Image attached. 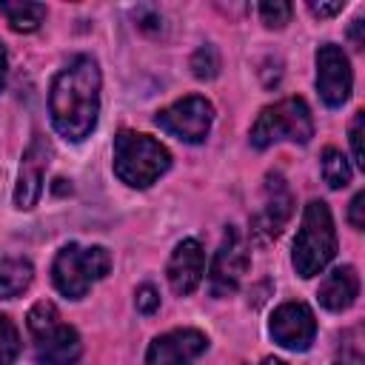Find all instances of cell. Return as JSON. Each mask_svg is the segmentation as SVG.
I'll use <instances>...</instances> for the list:
<instances>
[{
	"mask_svg": "<svg viewBox=\"0 0 365 365\" xmlns=\"http://www.w3.org/2000/svg\"><path fill=\"white\" fill-rule=\"evenodd\" d=\"M6 74H9V57H6V48H3V43H0V91H3V86H6Z\"/></svg>",
	"mask_w": 365,
	"mask_h": 365,
	"instance_id": "4316f807",
	"label": "cell"
},
{
	"mask_svg": "<svg viewBox=\"0 0 365 365\" xmlns=\"http://www.w3.org/2000/svg\"><path fill=\"white\" fill-rule=\"evenodd\" d=\"M208 351V336L197 328H174L151 339L145 351V365H191Z\"/></svg>",
	"mask_w": 365,
	"mask_h": 365,
	"instance_id": "4fadbf2b",
	"label": "cell"
},
{
	"mask_svg": "<svg viewBox=\"0 0 365 365\" xmlns=\"http://www.w3.org/2000/svg\"><path fill=\"white\" fill-rule=\"evenodd\" d=\"M362 123H365V111H356L354 120H351V128H348V140H351V154H354V163L359 168H365V151H362Z\"/></svg>",
	"mask_w": 365,
	"mask_h": 365,
	"instance_id": "603a6c76",
	"label": "cell"
},
{
	"mask_svg": "<svg viewBox=\"0 0 365 365\" xmlns=\"http://www.w3.org/2000/svg\"><path fill=\"white\" fill-rule=\"evenodd\" d=\"M359 297V274L354 265H339V268H331L319 288H317V299L325 311H348Z\"/></svg>",
	"mask_w": 365,
	"mask_h": 365,
	"instance_id": "9a60e30c",
	"label": "cell"
},
{
	"mask_svg": "<svg viewBox=\"0 0 365 365\" xmlns=\"http://www.w3.org/2000/svg\"><path fill=\"white\" fill-rule=\"evenodd\" d=\"M257 11H259V20L265 23V29H282L285 23H291L294 6L285 0H265L257 6Z\"/></svg>",
	"mask_w": 365,
	"mask_h": 365,
	"instance_id": "44dd1931",
	"label": "cell"
},
{
	"mask_svg": "<svg viewBox=\"0 0 365 365\" xmlns=\"http://www.w3.org/2000/svg\"><path fill=\"white\" fill-rule=\"evenodd\" d=\"M336 257V228L331 208L322 200H311L302 208L299 231L294 237L291 262L302 279H311L328 268V262Z\"/></svg>",
	"mask_w": 365,
	"mask_h": 365,
	"instance_id": "7a4b0ae2",
	"label": "cell"
},
{
	"mask_svg": "<svg viewBox=\"0 0 365 365\" xmlns=\"http://www.w3.org/2000/svg\"><path fill=\"white\" fill-rule=\"evenodd\" d=\"M202 274H205V251H202L200 240H194V237L180 240L165 265V279H168L171 291L180 297L194 294L197 285L202 282Z\"/></svg>",
	"mask_w": 365,
	"mask_h": 365,
	"instance_id": "5bb4252c",
	"label": "cell"
},
{
	"mask_svg": "<svg viewBox=\"0 0 365 365\" xmlns=\"http://www.w3.org/2000/svg\"><path fill=\"white\" fill-rule=\"evenodd\" d=\"M20 356V331L11 317L0 314V365H14Z\"/></svg>",
	"mask_w": 365,
	"mask_h": 365,
	"instance_id": "ffe728a7",
	"label": "cell"
},
{
	"mask_svg": "<svg viewBox=\"0 0 365 365\" xmlns=\"http://www.w3.org/2000/svg\"><path fill=\"white\" fill-rule=\"evenodd\" d=\"M34 279V265L26 257H6L0 259V299L20 297Z\"/></svg>",
	"mask_w": 365,
	"mask_h": 365,
	"instance_id": "2e32d148",
	"label": "cell"
},
{
	"mask_svg": "<svg viewBox=\"0 0 365 365\" xmlns=\"http://www.w3.org/2000/svg\"><path fill=\"white\" fill-rule=\"evenodd\" d=\"M362 211H365V191H356L354 200H351V208H348V222H351L356 231L365 228V217H362Z\"/></svg>",
	"mask_w": 365,
	"mask_h": 365,
	"instance_id": "d4e9b609",
	"label": "cell"
},
{
	"mask_svg": "<svg viewBox=\"0 0 365 365\" xmlns=\"http://www.w3.org/2000/svg\"><path fill=\"white\" fill-rule=\"evenodd\" d=\"M248 271V245L242 242L240 231L234 225L225 228L222 240H220V248L214 251V259H211V271H208V291L222 299V297H231L242 277Z\"/></svg>",
	"mask_w": 365,
	"mask_h": 365,
	"instance_id": "9c48e42d",
	"label": "cell"
},
{
	"mask_svg": "<svg viewBox=\"0 0 365 365\" xmlns=\"http://www.w3.org/2000/svg\"><path fill=\"white\" fill-rule=\"evenodd\" d=\"M51 163V145L43 134H34L31 143L23 151L20 171H17V185H14V208L31 211L43 194V177Z\"/></svg>",
	"mask_w": 365,
	"mask_h": 365,
	"instance_id": "7c38bea8",
	"label": "cell"
},
{
	"mask_svg": "<svg viewBox=\"0 0 365 365\" xmlns=\"http://www.w3.org/2000/svg\"><path fill=\"white\" fill-rule=\"evenodd\" d=\"M356 336H359L356 331H351V334H345V336H342L339 356H336V362H334V365H365L362 345H359V339H356Z\"/></svg>",
	"mask_w": 365,
	"mask_h": 365,
	"instance_id": "7402d4cb",
	"label": "cell"
},
{
	"mask_svg": "<svg viewBox=\"0 0 365 365\" xmlns=\"http://www.w3.org/2000/svg\"><path fill=\"white\" fill-rule=\"evenodd\" d=\"M317 63V91L328 108H339L354 88V71L348 54L336 43H322L314 54Z\"/></svg>",
	"mask_w": 365,
	"mask_h": 365,
	"instance_id": "30bf717a",
	"label": "cell"
},
{
	"mask_svg": "<svg viewBox=\"0 0 365 365\" xmlns=\"http://www.w3.org/2000/svg\"><path fill=\"white\" fill-rule=\"evenodd\" d=\"M111 271V254L103 245L66 242L51 262V282L68 299H83L94 282Z\"/></svg>",
	"mask_w": 365,
	"mask_h": 365,
	"instance_id": "5b68a950",
	"label": "cell"
},
{
	"mask_svg": "<svg viewBox=\"0 0 365 365\" xmlns=\"http://www.w3.org/2000/svg\"><path fill=\"white\" fill-rule=\"evenodd\" d=\"M100 66L91 54L71 57L51 80L48 117L54 131L68 143H83L100 117Z\"/></svg>",
	"mask_w": 365,
	"mask_h": 365,
	"instance_id": "6da1fadb",
	"label": "cell"
},
{
	"mask_svg": "<svg viewBox=\"0 0 365 365\" xmlns=\"http://www.w3.org/2000/svg\"><path fill=\"white\" fill-rule=\"evenodd\" d=\"M271 339L285 351H308L317 336V319L305 302H282L274 308L268 322Z\"/></svg>",
	"mask_w": 365,
	"mask_h": 365,
	"instance_id": "8fae6325",
	"label": "cell"
},
{
	"mask_svg": "<svg viewBox=\"0 0 365 365\" xmlns=\"http://www.w3.org/2000/svg\"><path fill=\"white\" fill-rule=\"evenodd\" d=\"M154 123H157L165 134H171V137H177V140H182V143H188V145H197V143H202V140L208 137V131H211L214 106H211L205 97H200V94H188V97H182V100H177V103L160 108V111L154 114Z\"/></svg>",
	"mask_w": 365,
	"mask_h": 365,
	"instance_id": "52a82bcc",
	"label": "cell"
},
{
	"mask_svg": "<svg viewBox=\"0 0 365 365\" xmlns=\"http://www.w3.org/2000/svg\"><path fill=\"white\" fill-rule=\"evenodd\" d=\"M311 137H314V117L302 97H282L265 106L251 125V145L257 151H265L282 140L305 145Z\"/></svg>",
	"mask_w": 365,
	"mask_h": 365,
	"instance_id": "8992f818",
	"label": "cell"
},
{
	"mask_svg": "<svg viewBox=\"0 0 365 365\" xmlns=\"http://www.w3.org/2000/svg\"><path fill=\"white\" fill-rule=\"evenodd\" d=\"M262 365H288V362H282V359H277V356H265Z\"/></svg>",
	"mask_w": 365,
	"mask_h": 365,
	"instance_id": "f1b7e54d",
	"label": "cell"
},
{
	"mask_svg": "<svg viewBox=\"0 0 365 365\" xmlns=\"http://www.w3.org/2000/svg\"><path fill=\"white\" fill-rule=\"evenodd\" d=\"M0 14L9 20L14 31H37L40 23L46 20V6L43 3H0Z\"/></svg>",
	"mask_w": 365,
	"mask_h": 365,
	"instance_id": "e0dca14e",
	"label": "cell"
},
{
	"mask_svg": "<svg viewBox=\"0 0 365 365\" xmlns=\"http://www.w3.org/2000/svg\"><path fill=\"white\" fill-rule=\"evenodd\" d=\"M168 168H171V151L160 140L128 128H123L114 137V174L128 188H148Z\"/></svg>",
	"mask_w": 365,
	"mask_h": 365,
	"instance_id": "3957f363",
	"label": "cell"
},
{
	"mask_svg": "<svg viewBox=\"0 0 365 365\" xmlns=\"http://www.w3.org/2000/svg\"><path fill=\"white\" fill-rule=\"evenodd\" d=\"M26 328L31 334L34 359L40 365H74L83 354V339L74 325L63 322L54 302L40 299L31 305L26 317Z\"/></svg>",
	"mask_w": 365,
	"mask_h": 365,
	"instance_id": "277c9868",
	"label": "cell"
},
{
	"mask_svg": "<svg viewBox=\"0 0 365 365\" xmlns=\"http://www.w3.org/2000/svg\"><path fill=\"white\" fill-rule=\"evenodd\" d=\"M342 9H345L342 0H336V3H308V11H311L314 17H334V14H339Z\"/></svg>",
	"mask_w": 365,
	"mask_h": 365,
	"instance_id": "484cf974",
	"label": "cell"
},
{
	"mask_svg": "<svg viewBox=\"0 0 365 365\" xmlns=\"http://www.w3.org/2000/svg\"><path fill=\"white\" fill-rule=\"evenodd\" d=\"M319 168H322V180L328 182V188H345L351 182V163L348 157L336 148V145H325L319 154Z\"/></svg>",
	"mask_w": 365,
	"mask_h": 365,
	"instance_id": "ac0fdd59",
	"label": "cell"
},
{
	"mask_svg": "<svg viewBox=\"0 0 365 365\" xmlns=\"http://www.w3.org/2000/svg\"><path fill=\"white\" fill-rule=\"evenodd\" d=\"M191 74L197 80H214L220 74V51L214 43H202L191 54Z\"/></svg>",
	"mask_w": 365,
	"mask_h": 365,
	"instance_id": "d6986e66",
	"label": "cell"
},
{
	"mask_svg": "<svg viewBox=\"0 0 365 365\" xmlns=\"http://www.w3.org/2000/svg\"><path fill=\"white\" fill-rule=\"evenodd\" d=\"M291 217H294L291 185L279 171H271L265 177V188H262V205L251 217V237L259 242H271L282 234V228L288 225Z\"/></svg>",
	"mask_w": 365,
	"mask_h": 365,
	"instance_id": "ba28073f",
	"label": "cell"
},
{
	"mask_svg": "<svg viewBox=\"0 0 365 365\" xmlns=\"http://www.w3.org/2000/svg\"><path fill=\"white\" fill-rule=\"evenodd\" d=\"M134 305H137L140 314H154L160 308V291L154 285H148V282L140 285L137 294H134Z\"/></svg>",
	"mask_w": 365,
	"mask_h": 365,
	"instance_id": "cb8c5ba5",
	"label": "cell"
},
{
	"mask_svg": "<svg viewBox=\"0 0 365 365\" xmlns=\"http://www.w3.org/2000/svg\"><path fill=\"white\" fill-rule=\"evenodd\" d=\"M362 26H365V23H362L359 17H356V20H354V26H351V40H354V48H362V34H359V29H362Z\"/></svg>",
	"mask_w": 365,
	"mask_h": 365,
	"instance_id": "83f0119b",
	"label": "cell"
}]
</instances>
